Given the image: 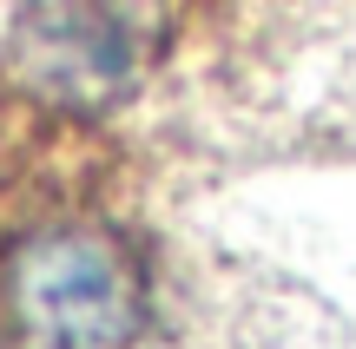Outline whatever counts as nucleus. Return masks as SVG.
Returning a JSON list of instances; mask_svg holds the SVG:
<instances>
[{"label": "nucleus", "instance_id": "1", "mask_svg": "<svg viewBox=\"0 0 356 349\" xmlns=\"http://www.w3.org/2000/svg\"><path fill=\"white\" fill-rule=\"evenodd\" d=\"M145 316V271L106 224H33L0 250V349H132Z\"/></svg>", "mask_w": 356, "mask_h": 349}]
</instances>
